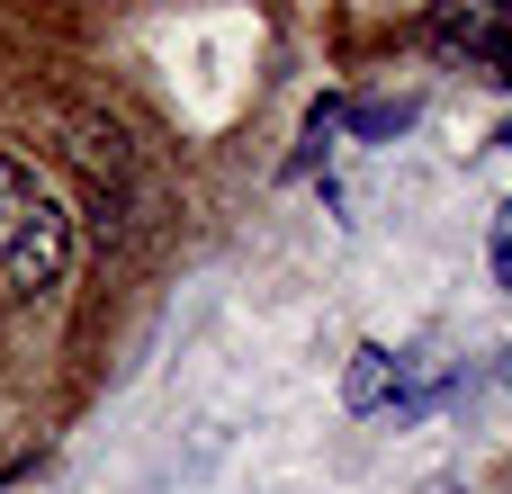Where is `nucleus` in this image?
Wrapping results in <instances>:
<instances>
[{
    "mask_svg": "<svg viewBox=\"0 0 512 494\" xmlns=\"http://www.w3.org/2000/svg\"><path fill=\"white\" fill-rule=\"evenodd\" d=\"M495 279H504V288H512V207H504V216H495Z\"/></svg>",
    "mask_w": 512,
    "mask_h": 494,
    "instance_id": "nucleus-4",
    "label": "nucleus"
},
{
    "mask_svg": "<svg viewBox=\"0 0 512 494\" xmlns=\"http://www.w3.org/2000/svg\"><path fill=\"white\" fill-rule=\"evenodd\" d=\"M495 144H504V153H512V126H504V135H495Z\"/></svg>",
    "mask_w": 512,
    "mask_h": 494,
    "instance_id": "nucleus-5",
    "label": "nucleus"
},
{
    "mask_svg": "<svg viewBox=\"0 0 512 494\" xmlns=\"http://www.w3.org/2000/svg\"><path fill=\"white\" fill-rule=\"evenodd\" d=\"M63 261H72V207H63V189L36 162L0 153V279L9 288H54Z\"/></svg>",
    "mask_w": 512,
    "mask_h": 494,
    "instance_id": "nucleus-1",
    "label": "nucleus"
},
{
    "mask_svg": "<svg viewBox=\"0 0 512 494\" xmlns=\"http://www.w3.org/2000/svg\"><path fill=\"white\" fill-rule=\"evenodd\" d=\"M441 54H459V63H477L486 81H512V9L495 0H459V9H432V27H423Z\"/></svg>",
    "mask_w": 512,
    "mask_h": 494,
    "instance_id": "nucleus-2",
    "label": "nucleus"
},
{
    "mask_svg": "<svg viewBox=\"0 0 512 494\" xmlns=\"http://www.w3.org/2000/svg\"><path fill=\"white\" fill-rule=\"evenodd\" d=\"M396 396H405V360L378 351V342H360V351H351V378H342V405H351V414H378V405H396Z\"/></svg>",
    "mask_w": 512,
    "mask_h": 494,
    "instance_id": "nucleus-3",
    "label": "nucleus"
}]
</instances>
